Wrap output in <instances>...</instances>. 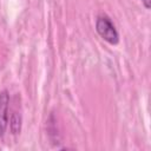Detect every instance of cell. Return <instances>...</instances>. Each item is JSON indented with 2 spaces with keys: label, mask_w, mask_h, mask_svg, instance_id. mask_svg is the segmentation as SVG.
Wrapping results in <instances>:
<instances>
[{
  "label": "cell",
  "mask_w": 151,
  "mask_h": 151,
  "mask_svg": "<svg viewBox=\"0 0 151 151\" xmlns=\"http://www.w3.org/2000/svg\"><path fill=\"white\" fill-rule=\"evenodd\" d=\"M9 125H11V131L13 134H18L20 133L21 130V116L18 112H13L9 119Z\"/></svg>",
  "instance_id": "3"
},
{
  "label": "cell",
  "mask_w": 151,
  "mask_h": 151,
  "mask_svg": "<svg viewBox=\"0 0 151 151\" xmlns=\"http://www.w3.org/2000/svg\"><path fill=\"white\" fill-rule=\"evenodd\" d=\"M8 107H9V94L7 90L0 92V137L5 134L8 123Z\"/></svg>",
  "instance_id": "2"
},
{
  "label": "cell",
  "mask_w": 151,
  "mask_h": 151,
  "mask_svg": "<svg viewBox=\"0 0 151 151\" xmlns=\"http://www.w3.org/2000/svg\"><path fill=\"white\" fill-rule=\"evenodd\" d=\"M96 29H97L98 34L109 44H111V45L118 44L119 34L109 17L99 15L96 20Z\"/></svg>",
  "instance_id": "1"
},
{
  "label": "cell",
  "mask_w": 151,
  "mask_h": 151,
  "mask_svg": "<svg viewBox=\"0 0 151 151\" xmlns=\"http://www.w3.org/2000/svg\"><path fill=\"white\" fill-rule=\"evenodd\" d=\"M150 1H151V0H142V2H143V5H144V7H145V8H147V9L150 8Z\"/></svg>",
  "instance_id": "4"
}]
</instances>
